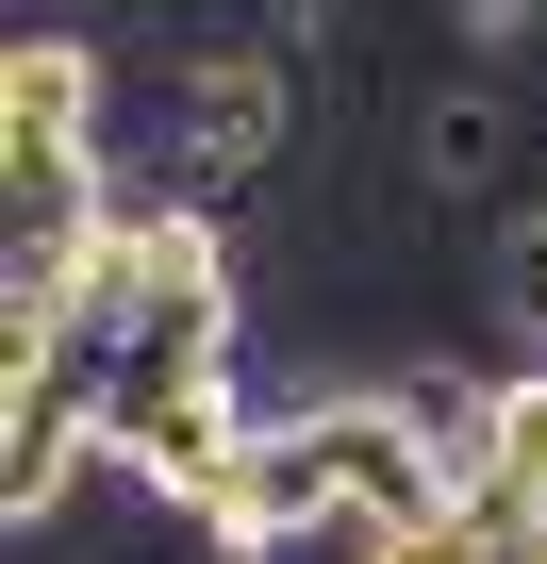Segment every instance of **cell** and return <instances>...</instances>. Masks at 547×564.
<instances>
[{"label": "cell", "instance_id": "1", "mask_svg": "<svg viewBox=\"0 0 547 564\" xmlns=\"http://www.w3.org/2000/svg\"><path fill=\"white\" fill-rule=\"evenodd\" d=\"M316 465H332V514L349 531H382V547H431V531H464V481H448V448L382 399V382H332L316 399Z\"/></svg>", "mask_w": 547, "mask_h": 564}, {"label": "cell", "instance_id": "5", "mask_svg": "<svg viewBox=\"0 0 547 564\" xmlns=\"http://www.w3.org/2000/svg\"><path fill=\"white\" fill-rule=\"evenodd\" d=\"M481 316H497L514 366H547V216H497V249H481Z\"/></svg>", "mask_w": 547, "mask_h": 564}, {"label": "cell", "instance_id": "4", "mask_svg": "<svg viewBox=\"0 0 547 564\" xmlns=\"http://www.w3.org/2000/svg\"><path fill=\"white\" fill-rule=\"evenodd\" d=\"M100 84H117V34L84 18L0 34V150H100Z\"/></svg>", "mask_w": 547, "mask_h": 564}, {"label": "cell", "instance_id": "3", "mask_svg": "<svg viewBox=\"0 0 547 564\" xmlns=\"http://www.w3.org/2000/svg\"><path fill=\"white\" fill-rule=\"evenodd\" d=\"M232 564H283V547H316V531H349L332 514V465H316V415H265L249 432V465L216 481V514H199Z\"/></svg>", "mask_w": 547, "mask_h": 564}, {"label": "cell", "instance_id": "2", "mask_svg": "<svg viewBox=\"0 0 547 564\" xmlns=\"http://www.w3.org/2000/svg\"><path fill=\"white\" fill-rule=\"evenodd\" d=\"M530 166H547V117H530L514 84H481V67L398 117V183H415V199H530Z\"/></svg>", "mask_w": 547, "mask_h": 564}]
</instances>
